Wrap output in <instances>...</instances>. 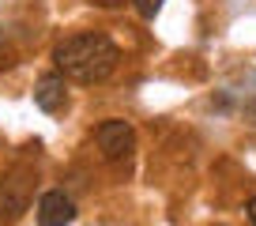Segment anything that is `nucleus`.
<instances>
[{
    "label": "nucleus",
    "instance_id": "7",
    "mask_svg": "<svg viewBox=\"0 0 256 226\" xmlns=\"http://www.w3.org/2000/svg\"><path fill=\"white\" fill-rule=\"evenodd\" d=\"M241 117H245V124H256V98H248V102H245Z\"/></svg>",
    "mask_w": 256,
    "mask_h": 226
},
{
    "label": "nucleus",
    "instance_id": "5",
    "mask_svg": "<svg viewBox=\"0 0 256 226\" xmlns=\"http://www.w3.org/2000/svg\"><path fill=\"white\" fill-rule=\"evenodd\" d=\"M34 106L46 113H56L68 106V80L60 72H46L38 83H34Z\"/></svg>",
    "mask_w": 256,
    "mask_h": 226
},
{
    "label": "nucleus",
    "instance_id": "6",
    "mask_svg": "<svg viewBox=\"0 0 256 226\" xmlns=\"http://www.w3.org/2000/svg\"><path fill=\"white\" fill-rule=\"evenodd\" d=\"M162 4H166V0H136V12H140L144 19H154V16L162 12Z\"/></svg>",
    "mask_w": 256,
    "mask_h": 226
},
{
    "label": "nucleus",
    "instance_id": "8",
    "mask_svg": "<svg viewBox=\"0 0 256 226\" xmlns=\"http://www.w3.org/2000/svg\"><path fill=\"white\" fill-rule=\"evenodd\" d=\"M245 211H248V222H252V226H256V196H252V200H248V204H245Z\"/></svg>",
    "mask_w": 256,
    "mask_h": 226
},
{
    "label": "nucleus",
    "instance_id": "1",
    "mask_svg": "<svg viewBox=\"0 0 256 226\" xmlns=\"http://www.w3.org/2000/svg\"><path fill=\"white\" fill-rule=\"evenodd\" d=\"M53 64L64 80H72V83H106L120 64V49L106 34L83 30V34L64 38L53 49Z\"/></svg>",
    "mask_w": 256,
    "mask_h": 226
},
{
    "label": "nucleus",
    "instance_id": "3",
    "mask_svg": "<svg viewBox=\"0 0 256 226\" xmlns=\"http://www.w3.org/2000/svg\"><path fill=\"white\" fill-rule=\"evenodd\" d=\"M94 144H98V151H102V158L117 162V158H124V154L132 151V147H136V128H132V121L110 117V121H102V124H98Z\"/></svg>",
    "mask_w": 256,
    "mask_h": 226
},
{
    "label": "nucleus",
    "instance_id": "4",
    "mask_svg": "<svg viewBox=\"0 0 256 226\" xmlns=\"http://www.w3.org/2000/svg\"><path fill=\"white\" fill-rule=\"evenodd\" d=\"M76 200L64 188H49V192H42L38 200V226H68L76 222Z\"/></svg>",
    "mask_w": 256,
    "mask_h": 226
},
{
    "label": "nucleus",
    "instance_id": "2",
    "mask_svg": "<svg viewBox=\"0 0 256 226\" xmlns=\"http://www.w3.org/2000/svg\"><path fill=\"white\" fill-rule=\"evenodd\" d=\"M30 181H34V174L26 166H16L8 174H0V218L4 222H12L19 211H26V204H30Z\"/></svg>",
    "mask_w": 256,
    "mask_h": 226
}]
</instances>
